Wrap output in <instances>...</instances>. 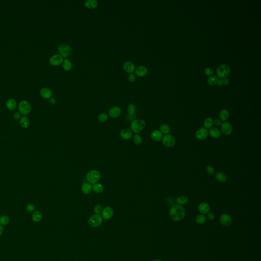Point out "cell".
<instances>
[{
    "label": "cell",
    "instance_id": "43",
    "mask_svg": "<svg viewBox=\"0 0 261 261\" xmlns=\"http://www.w3.org/2000/svg\"><path fill=\"white\" fill-rule=\"evenodd\" d=\"M36 208L35 207L34 205L33 204H28L27 205L26 207V209L27 211L28 212H33L35 210Z\"/></svg>",
    "mask_w": 261,
    "mask_h": 261
},
{
    "label": "cell",
    "instance_id": "36",
    "mask_svg": "<svg viewBox=\"0 0 261 261\" xmlns=\"http://www.w3.org/2000/svg\"><path fill=\"white\" fill-rule=\"evenodd\" d=\"M133 140L134 143L136 145H141L143 142V139L138 134H136L133 136Z\"/></svg>",
    "mask_w": 261,
    "mask_h": 261
},
{
    "label": "cell",
    "instance_id": "51",
    "mask_svg": "<svg viewBox=\"0 0 261 261\" xmlns=\"http://www.w3.org/2000/svg\"><path fill=\"white\" fill-rule=\"evenodd\" d=\"M3 228L2 227V225H0V236L2 235V234H3Z\"/></svg>",
    "mask_w": 261,
    "mask_h": 261
},
{
    "label": "cell",
    "instance_id": "3",
    "mask_svg": "<svg viewBox=\"0 0 261 261\" xmlns=\"http://www.w3.org/2000/svg\"><path fill=\"white\" fill-rule=\"evenodd\" d=\"M231 71V68L227 64H221L217 67L216 74L219 78L224 79L229 75Z\"/></svg>",
    "mask_w": 261,
    "mask_h": 261
},
{
    "label": "cell",
    "instance_id": "21",
    "mask_svg": "<svg viewBox=\"0 0 261 261\" xmlns=\"http://www.w3.org/2000/svg\"><path fill=\"white\" fill-rule=\"evenodd\" d=\"M208 133H209L211 137L215 139L219 138L221 135L220 130L216 127H212L210 129Z\"/></svg>",
    "mask_w": 261,
    "mask_h": 261
},
{
    "label": "cell",
    "instance_id": "45",
    "mask_svg": "<svg viewBox=\"0 0 261 261\" xmlns=\"http://www.w3.org/2000/svg\"><path fill=\"white\" fill-rule=\"evenodd\" d=\"M207 214H208L207 215L208 218L210 220H213L215 219V215L214 213H213V212H209Z\"/></svg>",
    "mask_w": 261,
    "mask_h": 261
},
{
    "label": "cell",
    "instance_id": "37",
    "mask_svg": "<svg viewBox=\"0 0 261 261\" xmlns=\"http://www.w3.org/2000/svg\"><path fill=\"white\" fill-rule=\"evenodd\" d=\"M136 111V106L134 103H130L127 107V111L130 115H133Z\"/></svg>",
    "mask_w": 261,
    "mask_h": 261
},
{
    "label": "cell",
    "instance_id": "29",
    "mask_svg": "<svg viewBox=\"0 0 261 261\" xmlns=\"http://www.w3.org/2000/svg\"><path fill=\"white\" fill-rule=\"evenodd\" d=\"M189 201V198L188 197L186 196V195H181L177 197V204H180V205H185L187 204Z\"/></svg>",
    "mask_w": 261,
    "mask_h": 261
},
{
    "label": "cell",
    "instance_id": "32",
    "mask_svg": "<svg viewBox=\"0 0 261 261\" xmlns=\"http://www.w3.org/2000/svg\"><path fill=\"white\" fill-rule=\"evenodd\" d=\"M160 131L162 132L163 134H169L170 132V127L169 125L167 123H162L160 126Z\"/></svg>",
    "mask_w": 261,
    "mask_h": 261
},
{
    "label": "cell",
    "instance_id": "8",
    "mask_svg": "<svg viewBox=\"0 0 261 261\" xmlns=\"http://www.w3.org/2000/svg\"><path fill=\"white\" fill-rule=\"evenodd\" d=\"M162 143L167 148H172L175 146L176 143V140L173 136L170 134L165 135L163 137Z\"/></svg>",
    "mask_w": 261,
    "mask_h": 261
},
{
    "label": "cell",
    "instance_id": "25",
    "mask_svg": "<svg viewBox=\"0 0 261 261\" xmlns=\"http://www.w3.org/2000/svg\"><path fill=\"white\" fill-rule=\"evenodd\" d=\"M229 111L225 109H223L221 110L219 113V118L222 121H227L229 118Z\"/></svg>",
    "mask_w": 261,
    "mask_h": 261
},
{
    "label": "cell",
    "instance_id": "38",
    "mask_svg": "<svg viewBox=\"0 0 261 261\" xmlns=\"http://www.w3.org/2000/svg\"><path fill=\"white\" fill-rule=\"evenodd\" d=\"M108 115L106 113H102L99 114L98 116V120L101 123H105L108 120Z\"/></svg>",
    "mask_w": 261,
    "mask_h": 261
},
{
    "label": "cell",
    "instance_id": "48",
    "mask_svg": "<svg viewBox=\"0 0 261 261\" xmlns=\"http://www.w3.org/2000/svg\"><path fill=\"white\" fill-rule=\"evenodd\" d=\"M216 85H217L218 86H222L223 85V81H222V79L218 78V80H217Z\"/></svg>",
    "mask_w": 261,
    "mask_h": 261
},
{
    "label": "cell",
    "instance_id": "9",
    "mask_svg": "<svg viewBox=\"0 0 261 261\" xmlns=\"http://www.w3.org/2000/svg\"><path fill=\"white\" fill-rule=\"evenodd\" d=\"M49 63L53 66H59L62 64L63 58L59 54H56L52 56L49 58Z\"/></svg>",
    "mask_w": 261,
    "mask_h": 261
},
{
    "label": "cell",
    "instance_id": "50",
    "mask_svg": "<svg viewBox=\"0 0 261 261\" xmlns=\"http://www.w3.org/2000/svg\"><path fill=\"white\" fill-rule=\"evenodd\" d=\"M20 116H21V114L20 113V112H16L14 114V118L15 119H20Z\"/></svg>",
    "mask_w": 261,
    "mask_h": 261
},
{
    "label": "cell",
    "instance_id": "52",
    "mask_svg": "<svg viewBox=\"0 0 261 261\" xmlns=\"http://www.w3.org/2000/svg\"><path fill=\"white\" fill-rule=\"evenodd\" d=\"M154 261H161V260H154Z\"/></svg>",
    "mask_w": 261,
    "mask_h": 261
},
{
    "label": "cell",
    "instance_id": "18",
    "mask_svg": "<svg viewBox=\"0 0 261 261\" xmlns=\"http://www.w3.org/2000/svg\"><path fill=\"white\" fill-rule=\"evenodd\" d=\"M135 72L137 76H139V77H143L148 74V69L144 66L140 65L136 69Z\"/></svg>",
    "mask_w": 261,
    "mask_h": 261
},
{
    "label": "cell",
    "instance_id": "20",
    "mask_svg": "<svg viewBox=\"0 0 261 261\" xmlns=\"http://www.w3.org/2000/svg\"><path fill=\"white\" fill-rule=\"evenodd\" d=\"M150 137L152 140L156 142H158L162 139L163 134L160 130H153L152 132L150 134Z\"/></svg>",
    "mask_w": 261,
    "mask_h": 261
},
{
    "label": "cell",
    "instance_id": "40",
    "mask_svg": "<svg viewBox=\"0 0 261 261\" xmlns=\"http://www.w3.org/2000/svg\"><path fill=\"white\" fill-rule=\"evenodd\" d=\"M214 70L211 67H207L204 70V73L206 75L208 76H213L214 74Z\"/></svg>",
    "mask_w": 261,
    "mask_h": 261
},
{
    "label": "cell",
    "instance_id": "1",
    "mask_svg": "<svg viewBox=\"0 0 261 261\" xmlns=\"http://www.w3.org/2000/svg\"><path fill=\"white\" fill-rule=\"evenodd\" d=\"M186 215L185 208L179 204L173 205L169 211V215L171 219L175 221H179L184 218Z\"/></svg>",
    "mask_w": 261,
    "mask_h": 261
},
{
    "label": "cell",
    "instance_id": "19",
    "mask_svg": "<svg viewBox=\"0 0 261 261\" xmlns=\"http://www.w3.org/2000/svg\"><path fill=\"white\" fill-rule=\"evenodd\" d=\"M40 94L44 99H49L52 96L53 92L51 89L45 87L43 88L40 90Z\"/></svg>",
    "mask_w": 261,
    "mask_h": 261
},
{
    "label": "cell",
    "instance_id": "14",
    "mask_svg": "<svg viewBox=\"0 0 261 261\" xmlns=\"http://www.w3.org/2000/svg\"><path fill=\"white\" fill-rule=\"evenodd\" d=\"M113 210L111 208V207H107L104 208L102 212V217L106 220H108L112 218L113 215Z\"/></svg>",
    "mask_w": 261,
    "mask_h": 261
},
{
    "label": "cell",
    "instance_id": "39",
    "mask_svg": "<svg viewBox=\"0 0 261 261\" xmlns=\"http://www.w3.org/2000/svg\"><path fill=\"white\" fill-rule=\"evenodd\" d=\"M9 218L7 215H3L0 217V224L5 225L9 223Z\"/></svg>",
    "mask_w": 261,
    "mask_h": 261
},
{
    "label": "cell",
    "instance_id": "35",
    "mask_svg": "<svg viewBox=\"0 0 261 261\" xmlns=\"http://www.w3.org/2000/svg\"><path fill=\"white\" fill-rule=\"evenodd\" d=\"M213 125V120L211 117H208L204 121V126L205 129H210Z\"/></svg>",
    "mask_w": 261,
    "mask_h": 261
},
{
    "label": "cell",
    "instance_id": "34",
    "mask_svg": "<svg viewBox=\"0 0 261 261\" xmlns=\"http://www.w3.org/2000/svg\"><path fill=\"white\" fill-rule=\"evenodd\" d=\"M206 220L207 217L203 214L198 215L195 218V221L198 224H204L206 221Z\"/></svg>",
    "mask_w": 261,
    "mask_h": 261
},
{
    "label": "cell",
    "instance_id": "12",
    "mask_svg": "<svg viewBox=\"0 0 261 261\" xmlns=\"http://www.w3.org/2000/svg\"><path fill=\"white\" fill-rule=\"evenodd\" d=\"M222 133L226 136L229 135L232 132V125L229 122H224L221 125Z\"/></svg>",
    "mask_w": 261,
    "mask_h": 261
},
{
    "label": "cell",
    "instance_id": "33",
    "mask_svg": "<svg viewBox=\"0 0 261 261\" xmlns=\"http://www.w3.org/2000/svg\"><path fill=\"white\" fill-rule=\"evenodd\" d=\"M218 79V77L216 76H211L207 80V83L210 86H214L216 85Z\"/></svg>",
    "mask_w": 261,
    "mask_h": 261
},
{
    "label": "cell",
    "instance_id": "15",
    "mask_svg": "<svg viewBox=\"0 0 261 261\" xmlns=\"http://www.w3.org/2000/svg\"><path fill=\"white\" fill-rule=\"evenodd\" d=\"M123 69L127 72L132 74L135 71V65L132 62L127 61L123 64Z\"/></svg>",
    "mask_w": 261,
    "mask_h": 261
},
{
    "label": "cell",
    "instance_id": "42",
    "mask_svg": "<svg viewBox=\"0 0 261 261\" xmlns=\"http://www.w3.org/2000/svg\"><path fill=\"white\" fill-rule=\"evenodd\" d=\"M206 171L207 173L210 175H214L215 169L211 165H209L206 168Z\"/></svg>",
    "mask_w": 261,
    "mask_h": 261
},
{
    "label": "cell",
    "instance_id": "11",
    "mask_svg": "<svg viewBox=\"0 0 261 261\" xmlns=\"http://www.w3.org/2000/svg\"><path fill=\"white\" fill-rule=\"evenodd\" d=\"M121 110L120 107L118 106H113L111 107L109 110V115L111 118H116L121 115Z\"/></svg>",
    "mask_w": 261,
    "mask_h": 261
},
{
    "label": "cell",
    "instance_id": "46",
    "mask_svg": "<svg viewBox=\"0 0 261 261\" xmlns=\"http://www.w3.org/2000/svg\"><path fill=\"white\" fill-rule=\"evenodd\" d=\"M221 121L219 119H215L213 121V125L216 127H219L221 125Z\"/></svg>",
    "mask_w": 261,
    "mask_h": 261
},
{
    "label": "cell",
    "instance_id": "13",
    "mask_svg": "<svg viewBox=\"0 0 261 261\" xmlns=\"http://www.w3.org/2000/svg\"><path fill=\"white\" fill-rule=\"evenodd\" d=\"M220 222L223 225L229 227L232 224L233 220L229 215L223 214L220 217Z\"/></svg>",
    "mask_w": 261,
    "mask_h": 261
},
{
    "label": "cell",
    "instance_id": "44",
    "mask_svg": "<svg viewBox=\"0 0 261 261\" xmlns=\"http://www.w3.org/2000/svg\"><path fill=\"white\" fill-rule=\"evenodd\" d=\"M128 79L129 81L130 82L133 83L136 80V76L135 74L132 73V74H129Z\"/></svg>",
    "mask_w": 261,
    "mask_h": 261
},
{
    "label": "cell",
    "instance_id": "5",
    "mask_svg": "<svg viewBox=\"0 0 261 261\" xmlns=\"http://www.w3.org/2000/svg\"><path fill=\"white\" fill-rule=\"evenodd\" d=\"M60 55L63 58H67L72 54V49L69 44H60L58 48Z\"/></svg>",
    "mask_w": 261,
    "mask_h": 261
},
{
    "label": "cell",
    "instance_id": "49",
    "mask_svg": "<svg viewBox=\"0 0 261 261\" xmlns=\"http://www.w3.org/2000/svg\"><path fill=\"white\" fill-rule=\"evenodd\" d=\"M49 103H51V105H55V103H56V99L54 98H51L49 99Z\"/></svg>",
    "mask_w": 261,
    "mask_h": 261
},
{
    "label": "cell",
    "instance_id": "27",
    "mask_svg": "<svg viewBox=\"0 0 261 261\" xmlns=\"http://www.w3.org/2000/svg\"><path fill=\"white\" fill-rule=\"evenodd\" d=\"M216 179L220 183H224L227 181V177L223 172H218L215 175Z\"/></svg>",
    "mask_w": 261,
    "mask_h": 261
},
{
    "label": "cell",
    "instance_id": "7",
    "mask_svg": "<svg viewBox=\"0 0 261 261\" xmlns=\"http://www.w3.org/2000/svg\"><path fill=\"white\" fill-rule=\"evenodd\" d=\"M103 222V217L100 214L94 215L89 219V224L92 227H98Z\"/></svg>",
    "mask_w": 261,
    "mask_h": 261
},
{
    "label": "cell",
    "instance_id": "16",
    "mask_svg": "<svg viewBox=\"0 0 261 261\" xmlns=\"http://www.w3.org/2000/svg\"><path fill=\"white\" fill-rule=\"evenodd\" d=\"M198 209L199 212L202 214H207L210 211V207L207 202H202L199 204Z\"/></svg>",
    "mask_w": 261,
    "mask_h": 261
},
{
    "label": "cell",
    "instance_id": "41",
    "mask_svg": "<svg viewBox=\"0 0 261 261\" xmlns=\"http://www.w3.org/2000/svg\"><path fill=\"white\" fill-rule=\"evenodd\" d=\"M102 211H103L102 207L100 204H97L94 207V211L96 213V214H100L102 212Z\"/></svg>",
    "mask_w": 261,
    "mask_h": 261
},
{
    "label": "cell",
    "instance_id": "47",
    "mask_svg": "<svg viewBox=\"0 0 261 261\" xmlns=\"http://www.w3.org/2000/svg\"><path fill=\"white\" fill-rule=\"evenodd\" d=\"M222 81H223V85H225V86L228 85L229 84V79H227V78H224V79H222Z\"/></svg>",
    "mask_w": 261,
    "mask_h": 261
},
{
    "label": "cell",
    "instance_id": "2",
    "mask_svg": "<svg viewBox=\"0 0 261 261\" xmlns=\"http://www.w3.org/2000/svg\"><path fill=\"white\" fill-rule=\"evenodd\" d=\"M146 126V123L142 119H135L130 124L131 130L136 134H138L141 132L145 128Z\"/></svg>",
    "mask_w": 261,
    "mask_h": 261
},
{
    "label": "cell",
    "instance_id": "22",
    "mask_svg": "<svg viewBox=\"0 0 261 261\" xmlns=\"http://www.w3.org/2000/svg\"><path fill=\"white\" fill-rule=\"evenodd\" d=\"M84 6L88 9H92L98 7V2L96 0H86L84 2Z\"/></svg>",
    "mask_w": 261,
    "mask_h": 261
},
{
    "label": "cell",
    "instance_id": "17",
    "mask_svg": "<svg viewBox=\"0 0 261 261\" xmlns=\"http://www.w3.org/2000/svg\"><path fill=\"white\" fill-rule=\"evenodd\" d=\"M120 135L123 139L128 140L133 137V132L128 129H124L121 130Z\"/></svg>",
    "mask_w": 261,
    "mask_h": 261
},
{
    "label": "cell",
    "instance_id": "6",
    "mask_svg": "<svg viewBox=\"0 0 261 261\" xmlns=\"http://www.w3.org/2000/svg\"><path fill=\"white\" fill-rule=\"evenodd\" d=\"M18 109L21 114L24 115H27L31 111V104L27 101H22L18 104Z\"/></svg>",
    "mask_w": 261,
    "mask_h": 261
},
{
    "label": "cell",
    "instance_id": "23",
    "mask_svg": "<svg viewBox=\"0 0 261 261\" xmlns=\"http://www.w3.org/2000/svg\"><path fill=\"white\" fill-rule=\"evenodd\" d=\"M82 191L85 194H88L92 190V186L89 183H84L82 186Z\"/></svg>",
    "mask_w": 261,
    "mask_h": 261
},
{
    "label": "cell",
    "instance_id": "31",
    "mask_svg": "<svg viewBox=\"0 0 261 261\" xmlns=\"http://www.w3.org/2000/svg\"><path fill=\"white\" fill-rule=\"evenodd\" d=\"M42 213L39 211H36L33 213L32 215V219L33 221L38 222H40L42 219Z\"/></svg>",
    "mask_w": 261,
    "mask_h": 261
},
{
    "label": "cell",
    "instance_id": "4",
    "mask_svg": "<svg viewBox=\"0 0 261 261\" xmlns=\"http://www.w3.org/2000/svg\"><path fill=\"white\" fill-rule=\"evenodd\" d=\"M101 173L96 170H91L87 173L86 179L90 184H95L101 178Z\"/></svg>",
    "mask_w": 261,
    "mask_h": 261
},
{
    "label": "cell",
    "instance_id": "28",
    "mask_svg": "<svg viewBox=\"0 0 261 261\" xmlns=\"http://www.w3.org/2000/svg\"><path fill=\"white\" fill-rule=\"evenodd\" d=\"M72 65L71 61L69 59H66L63 60L62 63V67L65 71H69L72 69Z\"/></svg>",
    "mask_w": 261,
    "mask_h": 261
},
{
    "label": "cell",
    "instance_id": "30",
    "mask_svg": "<svg viewBox=\"0 0 261 261\" xmlns=\"http://www.w3.org/2000/svg\"><path fill=\"white\" fill-rule=\"evenodd\" d=\"M92 190L96 193H101L103 192L104 187L100 183H96L92 186Z\"/></svg>",
    "mask_w": 261,
    "mask_h": 261
},
{
    "label": "cell",
    "instance_id": "26",
    "mask_svg": "<svg viewBox=\"0 0 261 261\" xmlns=\"http://www.w3.org/2000/svg\"><path fill=\"white\" fill-rule=\"evenodd\" d=\"M20 126L23 129H27L29 126L30 121L26 116H22L20 118Z\"/></svg>",
    "mask_w": 261,
    "mask_h": 261
},
{
    "label": "cell",
    "instance_id": "10",
    "mask_svg": "<svg viewBox=\"0 0 261 261\" xmlns=\"http://www.w3.org/2000/svg\"><path fill=\"white\" fill-rule=\"evenodd\" d=\"M195 136L199 140H204L208 136V131L206 129H200L196 132Z\"/></svg>",
    "mask_w": 261,
    "mask_h": 261
},
{
    "label": "cell",
    "instance_id": "24",
    "mask_svg": "<svg viewBox=\"0 0 261 261\" xmlns=\"http://www.w3.org/2000/svg\"><path fill=\"white\" fill-rule=\"evenodd\" d=\"M17 106V103L14 99H8L6 102V106L9 110H13L16 108Z\"/></svg>",
    "mask_w": 261,
    "mask_h": 261
}]
</instances>
